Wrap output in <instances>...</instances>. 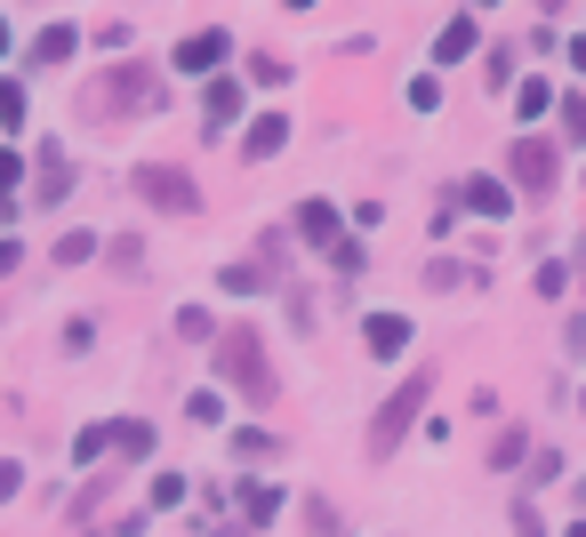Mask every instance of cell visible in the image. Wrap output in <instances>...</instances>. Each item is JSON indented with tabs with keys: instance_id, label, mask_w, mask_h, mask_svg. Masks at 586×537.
<instances>
[{
	"instance_id": "6da1fadb",
	"label": "cell",
	"mask_w": 586,
	"mask_h": 537,
	"mask_svg": "<svg viewBox=\"0 0 586 537\" xmlns=\"http://www.w3.org/2000/svg\"><path fill=\"white\" fill-rule=\"evenodd\" d=\"M209 354H217V378H226L241 401H257V409H266V401L281 394V378H273V354H266V337H257L250 321L217 329V337H209Z\"/></svg>"
},
{
	"instance_id": "7a4b0ae2",
	"label": "cell",
	"mask_w": 586,
	"mask_h": 537,
	"mask_svg": "<svg viewBox=\"0 0 586 537\" xmlns=\"http://www.w3.org/2000/svg\"><path fill=\"white\" fill-rule=\"evenodd\" d=\"M80 113L89 120H145V113H161V73L153 65H105L80 89Z\"/></svg>"
},
{
	"instance_id": "3957f363",
	"label": "cell",
	"mask_w": 586,
	"mask_h": 537,
	"mask_svg": "<svg viewBox=\"0 0 586 537\" xmlns=\"http://www.w3.org/2000/svg\"><path fill=\"white\" fill-rule=\"evenodd\" d=\"M434 385H442V369H410V378L394 385V394H386V409L370 418V458H394V449H402V433L418 425V409H426V394H434Z\"/></svg>"
},
{
	"instance_id": "277c9868",
	"label": "cell",
	"mask_w": 586,
	"mask_h": 537,
	"mask_svg": "<svg viewBox=\"0 0 586 537\" xmlns=\"http://www.w3.org/2000/svg\"><path fill=\"white\" fill-rule=\"evenodd\" d=\"M129 184H137V201H153L161 217H201V184L186 169H169V161H145Z\"/></svg>"
},
{
	"instance_id": "5b68a950",
	"label": "cell",
	"mask_w": 586,
	"mask_h": 537,
	"mask_svg": "<svg viewBox=\"0 0 586 537\" xmlns=\"http://www.w3.org/2000/svg\"><path fill=\"white\" fill-rule=\"evenodd\" d=\"M507 169H514V184L522 193H555V177H562V153L547 137H522L514 153H507Z\"/></svg>"
},
{
	"instance_id": "8992f818",
	"label": "cell",
	"mask_w": 586,
	"mask_h": 537,
	"mask_svg": "<svg viewBox=\"0 0 586 537\" xmlns=\"http://www.w3.org/2000/svg\"><path fill=\"white\" fill-rule=\"evenodd\" d=\"M226 56H233V33H226V25H201L193 40H177L169 65H177V73H217Z\"/></svg>"
},
{
	"instance_id": "52a82bcc",
	"label": "cell",
	"mask_w": 586,
	"mask_h": 537,
	"mask_svg": "<svg viewBox=\"0 0 586 537\" xmlns=\"http://www.w3.org/2000/svg\"><path fill=\"white\" fill-rule=\"evenodd\" d=\"M361 345H370V361H394L402 345H410V321H402V314H370V321H361Z\"/></svg>"
},
{
	"instance_id": "ba28073f",
	"label": "cell",
	"mask_w": 586,
	"mask_h": 537,
	"mask_svg": "<svg viewBox=\"0 0 586 537\" xmlns=\"http://www.w3.org/2000/svg\"><path fill=\"white\" fill-rule=\"evenodd\" d=\"M281 144H290V120H281V113H257L250 137H241V161H273Z\"/></svg>"
},
{
	"instance_id": "9c48e42d",
	"label": "cell",
	"mask_w": 586,
	"mask_h": 537,
	"mask_svg": "<svg viewBox=\"0 0 586 537\" xmlns=\"http://www.w3.org/2000/svg\"><path fill=\"white\" fill-rule=\"evenodd\" d=\"M458 193H467V209H474V217H507V201H514V193H507V177H467Z\"/></svg>"
},
{
	"instance_id": "30bf717a",
	"label": "cell",
	"mask_w": 586,
	"mask_h": 537,
	"mask_svg": "<svg viewBox=\"0 0 586 537\" xmlns=\"http://www.w3.org/2000/svg\"><path fill=\"white\" fill-rule=\"evenodd\" d=\"M297 233H306L314 250H337V209L330 201H297Z\"/></svg>"
},
{
	"instance_id": "8fae6325",
	"label": "cell",
	"mask_w": 586,
	"mask_h": 537,
	"mask_svg": "<svg viewBox=\"0 0 586 537\" xmlns=\"http://www.w3.org/2000/svg\"><path fill=\"white\" fill-rule=\"evenodd\" d=\"M113 449H120V465L153 458V425H145V418H120V425H113Z\"/></svg>"
},
{
	"instance_id": "7c38bea8",
	"label": "cell",
	"mask_w": 586,
	"mask_h": 537,
	"mask_svg": "<svg viewBox=\"0 0 586 537\" xmlns=\"http://www.w3.org/2000/svg\"><path fill=\"white\" fill-rule=\"evenodd\" d=\"M73 49H80V33H73V25H49V33H40V40H33L25 56H33V65H65Z\"/></svg>"
},
{
	"instance_id": "4fadbf2b",
	"label": "cell",
	"mask_w": 586,
	"mask_h": 537,
	"mask_svg": "<svg viewBox=\"0 0 586 537\" xmlns=\"http://www.w3.org/2000/svg\"><path fill=\"white\" fill-rule=\"evenodd\" d=\"M434 56H442V65L474 56V16H450V25H442V40H434Z\"/></svg>"
},
{
	"instance_id": "5bb4252c",
	"label": "cell",
	"mask_w": 586,
	"mask_h": 537,
	"mask_svg": "<svg viewBox=\"0 0 586 537\" xmlns=\"http://www.w3.org/2000/svg\"><path fill=\"white\" fill-rule=\"evenodd\" d=\"M73 193V161L65 153H40V193L33 201H65Z\"/></svg>"
},
{
	"instance_id": "9a60e30c",
	"label": "cell",
	"mask_w": 586,
	"mask_h": 537,
	"mask_svg": "<svg viewBox=\"0 0 586 537\" xmlns=\"http://www.w3.org/2000/svg\"><path fill=\"white\" fill-rule=\"evenodd\" d=\"M266 281H273V265H217V289H233V297H257Z\"/></svg>"
},
{
	"instance_id": "2e32d148",
	"label": "cell",
	"mask_w": 586,
	"mask_h": 537,
	"mask_svg": "<svg viewBox=\"0 0 586 537\" xmlns=\"http://www.w3.org/2000/svg\"><path fill=\"white\" fill-rule=\"evenodd\" d=\"M482 458H491L498 473H507V465H522V458H531V433H522V425H507V433H498L491 449H482Z\"/></svg>"
},
{
	"instance_id": "e0dca14e",
	"label": "cell",
	"mask_w": 586,
	"mask_h": 537,
	"mask_svg": "<svg viewBox=\"0 0 586 537\" xmlns=\"http://www.w3.org/2000/svg\"><path fill=\"white\" fill-rule=\"evenodd\" d=\"M201 105H209V120H241V80H209Z\"/></svg>"
},
{
	"instance_id": "ac0fdd59",
	"label": "cell",
	"mask_w": 586,
	"mask_h": 537,
	"mask_svg": "<svg viewBox=\"0 0 586 537\" xmlns=\"http://www.w3.org/2000/svg\"><path fill=\"white\" fill-rule=\"evenodd\" d=\"M73 458H80V465H97V458H113V425H80V442H73Z\"/></svg>"
},
{
	"instance_id": "d6986e66",
	"label": "cell",
	"mask_w": 586,
	"mask_h": 537,
	"mask_svg": "<svg viewBox=\"0 0 586 537\" xmlns=\"http://www.w3.org/2000/svg\"><path fill=\"white\" fill-rule=\"evenodd\" d=\"M547 105H555V89H547V80H522V89H514V113H522V120H538Z\"/></svg>"
},
{
	"instance_id": "ffe728a7",
	"label": "cell",
	"mask_w": 586,
	"mask_h": 537,
	"mask_svg": "<svg viewBox=\"0 0 586 537\" xmlns=\"http://www.w3.org/2000/svg\"><path fill=\"white\" fill-rule=\"evenodd\" d=\"M241 513H250V529H266L273 513H281V489H250V498H241Z\"/></svg>"
},
{
	"instance_id": "44dd1931",
	"label": "cell",
	"mask_w": 586,
	"mask_h": 537,
	"mask_svg": "<svg viewBox=\"0 0 586 537\" xmlns=\"http://www.w3.org/2000/svg\"><path fill=\"white\" fill-rule=\"evenodd\" d=\"M273 449H281V442H273V433H250V425H241V433H233V458H241V465H250V458H273Z\"/></svg>"
},
{
	"instance_id": "7402d4cb",
	"label": "cell",
	"mask_w": 586,
	"mask_h": 537,
	"mask_svg": "<svg viewBox=\"0 0 586 537\" xmlns=\"http://www.w3.org/2000/svg\"><path fill=\"white\" fill-rule=\"evenodd\" d=\"M113 265H120V273H145V241L120 233V241H113Z\"/></svg>"
},
{
	"instance_id": "603a6c76",
	"label": "cell",
	"mask_w": 586,
	"mask_h": 537,
	"mask_svg": "<svg viewBox=\"0 0 586 537\" xmlns=\"http://www.w3.org/2000/svg\"><path fill=\"white\" fill-rule=\"evenodd\" d=\"M89 257H97L89 233H65V241H56V265H89Z\"/></svg>"
},
{
	"instance_id": "cb8c5ba5",
	"label": "cell",
	"mask_w": 586,
	"mask_h": 537,
	"mask_svg": "<svg viewBox=\"0 0 586 537\" xmlns=\"http://www.w3.org/2000/svg\"><path fill=\"white\" fill-rule=\"evenodd\" d=\"M306 522H314V537H337V529H346V513H337V506H321V498H314V506H306Z\"/></svg>"
},
{
	"instance_id": "d4e9b609",
	"label": "cell",
	"mask_w": 586,
	"mask_h": 537,
	"mask_svg": "<svg viewBox=\"0 0 586 537\" xmlns=\"http://www.w3.org/2000/svg\"><path fill=\"white\" fill-rule=\"evenodd\" d=\"M562 137L586 144V97H562Z\"/></svg>"
},
{
	"instance_id": "484cf974",
	"label": "cell",
	"mask_w": 586,
	"mask_h": 537,
	"mask_svg": "<svg viewBox=\"0 0 586 537\" xmlns=\"http://www.w3.org/2000/svg\"><path fill=\"white\" fill-rule=\"evenodd\" d=\"M153 506H161V513L186 506V473H161V482H153Z\"/></svg>"
},
{
	"instance_id": "4316f807",
	"label": "cell",
	"mask_w": 586,
	"mask_h": 537,
	"mask_svg": "<svg viewBox=\"0 0 586 537\" xmlns=\"http://www.w3.org/2000/svg\"><path fill=\"white\" fill-rule=\"evenodd\" d=\"M410 105H418V113H434V105H442V80H434V73H418V80H410Z\"/></svg>"
},
{
	"instance_id": "83f0119b",
	"label": "cell",
	"mask_w": 586,
	"mask_h": 537,
	"mask_svg": "<svg viewBox=\"0 0 586 537\" xmlns=\"http://www.w3.org/2000/svg\"><path fill=\"white\" fill-rule=\"evenodd\" d=\"M250 80H266V89H281V80H290V65H281V56H250Z\"/></svg>"
},
{
	"instance_id": "f1b7e54d",
	"label": "cell",
	"mask_w": 586,
	"mask_h": 537,
	"mask_svg": "<svg viewBox=\"0 0 586 537\" xmlns=\"http://www.w3.org/2000/svg\"><path fill=\"white\" fill-rule=\"evenodd\" d=\"M0 113H9V137L25 129V80H9V97H0Z\"/></svg>"
},
{
	"instance_id": "f546056e",
	"label": "cell",
	"mask_w": 586,
	"mask_h": 537,
	"mask_svg": "<svg viewBox=\"0 0 586 537\" xmlns=\"http://www.w3.org/2000/svg\"><path fill=\"white\" fill-rule=\"evenodd\" d=\"M571 289V265H538V297H562Z\"/></svg>"
},
{
	"instance_id": "4dcf8cb0",
	"label": "cell",
	"mask_w": 586,
	"mask_h": 537,
	"mask_svg": "<svg viewBox=\"0 0 586 537\" xmlns=\"http://www.w3.org/2000/svg\"><path fill=\"white\" fill-rule=\"evenodd\" d=\"M177 337H217V329H209V314H201V305H186V314H177Z\"/></svg>"
},
{
	"instance_id": "1f68e13d",
	"label": "cell",
	"mask_w": 586,
	"mask_h": 537,
	"mask_svg": "<svg viewBox=\"0 0 586 537\" xmlns=\"http://www.w3.org/2000/svg\"><path fill=\"white\" fill-rule=\"evenodd\" d=\"M514 537H547V522H538V506H514Z\"/></svg>"
},
{
	"instance_id": "d6a6232c",
	"label": "cell",
	"mask_w": 586,
	"mask_h": 537,
	"mask_svg": "<svg viewBox=\"0 0 586 537\" xmlns=\"http://www.w3.org/2000/svg\"><path fill=\"white\" fill-rule=\"evenodd\" d=\"M571 65H578V73H586V33H578V40H571Z\"/></svg>"
},
{
	"instance_id": "836d02e7",
	"label": "cell",
	"mask_w": 586,
	"mask_h": 537,
	"mask_svg": "<svg viewBox=\"0 0 586 537\" xmlns=\"http://www.w3.org/2000/svg\"><path fill=\"white\" fill-rule=\"evenodd\" d=\"M538 9H547V16H562V9H571V0H538Z\"/></svg>"
},
{
	"instance_id": "e575fe53",
	"label": "cell",
	"mask_w": 586,
	"mask_h": 537,
	"mask_svg": "<svg viewBox=\"0 0 586 537\" xmlns=\"http://www.w3.org/2000/svg\"><path fill=\"white\" fill-rule=\"evenodd\" d=\"M571 537H586V522H571Z\"/></svg>"
}]
</instances>
